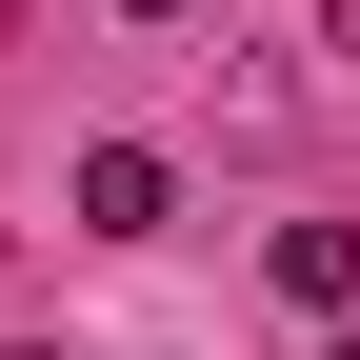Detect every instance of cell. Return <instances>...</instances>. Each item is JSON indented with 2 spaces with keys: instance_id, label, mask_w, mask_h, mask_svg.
<instances>
[{
  "instance_id": "cell-1",
  "label": "cell",
  "mask_w": 360,
  "mask_h": 360,
  "mask_svg": "<svg viewBox=\"0 0 360 360\" xmlns=\"http://www.w3.org/2000/svg\"><path fill=\"white\" fill-rule=\"evenodd\" d=\"M160 200H180V180H160L141 141H101V160H80V220H101V240H160Z\"/></svg>"
},
{
  "instance_id": "cell-3",
  "label": "cell",
  "mask_w": 360,
  "mask_h": 360,
  "mask_svg": "<svg viewBox=\"0 0 360 360\" xmlns=\"http://www.w3.org/2000/svg\"><path fill=\"white\" fill-rule=\"evenodd\" d=\"M120 20H200V0H120Z\"/></svg>"
},
{
  "instance_id": "cell-2",
  "label": "cell",
  "mask_w": 360,
  "mask_h": 360,
  "mask_svg": "<svg viewBox=\"0 0 360 360\" xmlns=\"http://www.w3.org/2000/svg\"><path fill=\"white\" fill-rule=\"evenodd\" d=\"M281 300H360V240L340 220H281Z\"/></svg>"
}]
</instances>
